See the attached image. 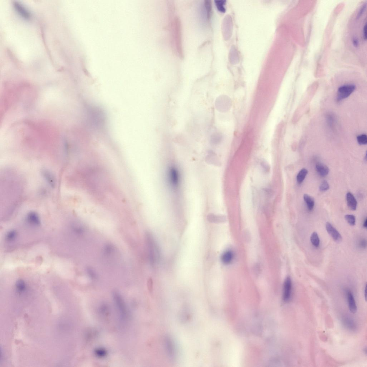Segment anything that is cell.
Wrapping results in <instances>:
<instances>
[{
	"label": "cell",
	"mask_w": 367,
	"mask_h": 367,
	"mask_svg": "<svg viewBox=\"0 0 367 367\" xmlns=\"http://www.w3.org/2000/svg\"><path fill=\"white\" fill-rule=\"evenodd\" d=\"M168 185L173 191L177 190L180 183V175L177 167L174 165L168 167L167 174Z\"/></svg>",
	"instance_id": "1"
},
{
	"label": "cell",
	"mask_w": 367,
	"mask_h": 367,
	"mask_svg": "<svg viewBox=\"0 0 367 367\" xmlns=\"http://www.w3.org/2000/svg\"><path fill=\"white\" fill-rule=\"evenodd\" d=\"M146 237L149 260L151 264L153 265L158 258V250L151 235L150 233H147Z\"/></svg>",
	"instance_id": "2"
},
{
	"label": "cell",
	"mask_w": 367,
	"mask_h": 367,
	"mask_svg": "<svg viewBox=\"0 0 367 367\" xmlns=\"http://www.w3.org/2000/svg\"><path fill=\"white\" fill-rule=\"evenodd\" d=\"M355 88V86L353 84L344 85L339 87L337 93V101L340 102L349 97Z\"/></svg>",
	"instance_id": "3"
},
{
	"label": "cell",
	"mask_w": 367,
	"mask_h": 367,
	"mask_svg": "<svg viewBox=\"0 0 367 367\" xmlns=\"http://www.w3.org/2000/svg\"><path fill=\"white\" fill-rule=\"evenodd\" d=\"M292 283L291 279L290 277H287L284 283L283 298V301L288 302L292 296Z\"/></svg>",
	"instance_id": "4"
},
{
	"label": "cell",
	"mask_w": 367,
	"mask_h": 367,
	"mask_svg": "<svg viewBox=\"0 0 367 367\" xmlns=\"http://www.w3.org/2000/svg\"><path fill=\"white\" fill-rule=\"evenodd\" d=\"M326 228L327 232L335 241L339 242L342 240L341 235L331 223L329 222H327L326 225Z\"/></svg>",
	"instance_id": "5"
},
{
	"label": "cell",
	"mask_w": 367,
	"mask_h": 367,
	"mask_svg": "<svg viewBox=\"0 0 367 367\" xmlns=\"http://www.w3.org/2000/svg\"><path fill=\"white\" fill-rule=\"evenodd\" d=\"M26 221L29 225L33 227H38L41 225V220L38 215L34 212H31L28 215Z\"/></svg>",
	"instance_id": "6"
},
{
	"label": "cell",
	"mask_w": 367,
	"mask_h": 367,
	"mask_svg": "<svg viewBox=\"0 0 367 367\" xmlns=\"http://www.w3.org/2000/svg\"><path fill=\"white\" fill-rule=\"evenodd\" d=\"M14 6L17 12L22 17L26 19H30L31 16L30 13L22 5L17 2H14Z\"/></svg>",
	"instance_id": "7"
},
{
	"label": "cell",
	"mask_w": 367,
	"mask_h": 367,
	"mask_svg": "<svg viewBox=\"0 0 367 367\" xmlns=\"http://www.w3.org/2000/svg\"><path fill=\"white\" fill-rule=\"evenodd\" d=\"M347 295L348 307H349L350 311L353 313H356L357 311V306L353 295L351 291H348L347 293Z\"/></svg>",
	"instance_id": "8"
},
{
	"label": "cell",
	"mask_w": 367,
	"mask_h": 367,
	"mask_svg": "<svg viewBox=\"0 0 367 367\" xmlns=\"http://www.w3.org/2000/svg\"><path fill=\"white\" fill-rule=\"evenodd\" d=\"M346 199L347 205L349 208L352 211L356 210L357 206V202L356 199L351 193L348 192L346 195Z\"/></svg>",
	"instance_id": "9"
},
{
	"label": "cell",
	"mask_w": 367,
	"mask_h": 367,
	"mask_svg": "<svg viewBox=\"0 0 367 367\" xmlns=\"http://www.w3.org/2000/svg\"><path fill=\"white\" fill-rule=\"evenodd\" d=\"M234 257V253L231 250H227L222 255L221 260L223 264L228 265L232 262Z\"/></svg>",
	"instance_id": "10"
},
{
	"label": "cell",
	"mask_w": 367,
	"mask_h": 367,
	"mask_svg": "<svg viewBox=\"0 0 367 367\" xmlns=\"http://www.w3.org/2000/svg\"><path fill=\"white\" fill-rule=\"evenodd\" d=\"M316 168L317 172L322 177H325L329 173V168L322 163H318L316 164Z\"/></svg>",
	"instance_id": "11"
},
{
	"label": "cell",
	"mask_w": 367,
	"mask_h": 367,
	"mask_svg": "<svg viewBox=\"0 0 367 367\" xmlns=\"http://www.w3.org/2000/svg\"><path fill=\"white\" fill-rule=\"evenodd\" d=\"M27 287L26 282L22 279H19L16 281L15 283V288L16 291L18 293L22 294L26 290Z\"/></svg>",
	"instance_id": "12"
},
{
	"label": "cell",
	"mask_w": 367,
	"mask_h": 367,
	"mask_svg": "<svg viewBox=\"0 0 367 367\" xmlns=\"http://www.w3.org/2000/svg\"><path fill=\"white\" fill-rule=\"evenodd\" d=\"M206 159L207 162L210 163V164L216 165H218L220 164L219 161L217 158L215 153L212 151L209 152Z\"/></svg>",
	"instance_id": "13"
},
{
	"label": "cell",
	"mask_w": 367,
	"mask_h": 367,
	"mask_svg": "<svg viewBox=\"0 0 367 367\" xmlns=\"http://www.w3.org/2000/svg\"><path fill=\"white\" fill-rule=\"evenodd\" d=\"M304 199L306 204L308 208L309 211H312L314 206V200L313 198L309 195L305 194L303 196Z\"/></svg>",
	"instance_id": "14"
},
{
	"label": "cell",
	"mask_w": 367,
	"mask_h": 367,
	"mask_svg": "<svg viewBox=\"0 0 367 367\" xmlns=\"http://www.w3.org/2000/svg\"><path fill=\"white\" fill-rule=\"evenodd\" d=\"M17 232L15 230H11L6 233L5 240L8 242H14L17 238Z\"/></svg>",
	"instance_id": "15"
},
{
	"label": "cell",
	"mask_w": 367,
	"mask_h": 367,
	"mask_svg": "<svg viewBox=\"0 0 367 367\" xmlns=\"http://www.w3.org/2000/svg\"><path fill=\"white\" fill-rule=\"evenodd\" d=\"M208 220L213 223L223 222L225 220V217L223 216L217 215L214 214H209L207 216Z\"/></svg>",
	"instance_id": "16"
},
{
	"label": "cell",
	"mask_w": 367,
	"mask_h": 367,
	"mask_svg": "<svg viewBox=\"0 0 367 367\" xmlns=\"http://www.w3.org/2000/svg\"><path fill=\"white\" fill-rule=\"evenodd\" d=\"M308 174V171L306 168H303L300 170L296 177V180L299 184H301L303 182Z\"/></svg>",
	"instance_id": "17"
},
{
	"label": "cell",
	"mask_w": 367,
	"mask_h": 367,
	"mask_svg": "<svg viewBox=\"0 0 367 367\" xmlns=\"http://www.w3.org/2000/svg\"><path fill=\"white\" fill-rule=\"evenodd\" d=\"M344 324L345 327L351 330H353L356 329V326L355 322L351 319L349 318H344L343 320Z\"/></svg>",
	"instance_id": "18"
},
{
	"label": "cell",
	"mask_w": 367,
	"mask_h": 367,
	"mask_svg": "<svg viewBox=\"0 0 367 367\" xmlns=\"http://www.w3.org/2000/svg\"><path fill=\"white\" fill-rule=\"evenodd\" d=\"M311 241L312 244L314 247H318L320 244V239L318 235L316 232H313L311 236Z\"/></svg>",
	"instance_id": "19"
},
{
	"label": "cell",
	"mask_w": 367,
	"mask_h": 367,
	"mask_svg": "<svg viewBox=\"0 0 367 367\" xmlns=\"http://www.w3.org/2000/svg\"><path fill=\"white\" fill-rule=\"evenodd\" d=\"M205 8L207 12V17L208 20L210 19L212 14V5L211 1L206 0L205 3Z\"/></svg>",
	"instance_id": "20"
},
{
	"label": "cell",
	"mask_w": 367,
	"mask_h": 367,
	"mask_svg": "<svg viewBox=\"0 0 367 367\" xmlns=\"http://www.w3.org/2000/svg\"><path fill=\"white\" fill-rule=\"evenodd\" d=\"M226 2V1H215L217 8L220 12L224 13L226 12V8L225 7Z\"/></svg>",
	"instance_id": "21"
},
{
	"label": "cell",
	"mask_w": 367,
	"mask_h": 367,
	"mask_svg": "<svg viewBox=\"0 0 367 367\" xmlns=\"http://www.w3.org/2000/svg\"><path fill=\"white\" fill-rule=\"evenodd\" d=\"M345 219L347 222L350 225L352 226H354L356 224V217H355L352 214H347L344 217Z\"/></svg>",
	"instance_id": "22"
},
{
	"label": "cell",
	"mask_w": 367,
	"mask_h": 367,
	"mask_svg": "<svg viewBox=\"0 0 367 367\" xmlns=\"http://www.w3.org/2000/svg\"><path fill=\"white\" fill-rule=\"evenodd\" d=\"M358 143L360 145H366L367 144V137L366 135L362 134L357 137Z\"/></svg>",
	"instance_id": "23"
},
{
	"label": "cell",
	"mask_w": 367,
	"mask_h": 367,
	"mask_svg": "<svg viewBox=\"0 0 367 367\" xmlns=\"http://www.w3.org/2000/svg\"><path fill=\"white\" fill-rule=\"evenodd\" d=\"M87 273L89 277L92 279H96L97 278V275L96 271L92 268H88L86 269Z\"/></svg>",
	"instance_id": "24"
},
{
	"label": "cell",
	"mask_w": 367,
	"mask_h": 367,
	"mask_svg": "<svg viewBox=\"0 0 367 367\" xmlns=\"http://www.w3.org/2000/svg\"><path fill=\"white\" fill-rule=\"evenodd\" d=\"M329 183L326 180H324L320 184V191L324 192L329 190Z\"/></svg>",
	"instance_id": "25"
},
{
	"label": "cell",
	"mask_w": 367,
	"mask_h": 367,
	"mask_svg": "<svg viewBox=\"0 0 367 367\" xmlns=\"http://www.w3.org/2000/svg\"><path fill=\"white\" fill-rule=\"evenodd\" d=\"M114 250V246L110 244H107L105 246L104 248L105 253L106 255H110Z\"/></svg>",
	"instance_id": "26"
},
{
	"label": "cell",
	"mask_w": 367,
	"mask_h": 367,
	"mask_svg": "<svg viewBox=\"0 0 367 367\" xmlns=\"http://www.w3.org/2000/svg\"><path fill=\"white\" fill-rule=\"evenodd\" d=\"M73 229L74 232L78 235H81L84 232V228L81 226H75L73 227Z\"/></svg>",
	"instance_id": "27"
},
{
	"label": "cell",
	"mask_w": 367,
	"mask_h": 367,
	"mask_svg": "<svg viewBox=\"0 0 367 367\" xmlns=\"http://www.w3.org/2000/svg\"><path fill=\"white\" fill-rule=\"evenodd\" d=\"M95 353H96V355H97V356L101 357H105L107 354V352L106 351H105V350H103L102 349H98L97 350H96Z\"/></svg>",
	"instance_id": "28"
},
{
	"label": "cell",
	"mask_w": 367,
	"mask_h": 367,
	"mask_svg": "<svg viewBox=\"0 0 367 367\" xmlns=\"http://www.w3.org/2000/svg\"><path fill=\"white\" fill-rule=\"evenodd\" d=\"M327 120L328 123L330 126H332L334 124L335 122V118L331 114H329L327 116Z\"/></svg>",
	"instance_id": "29"
},
{
	"label": "cell",
	"mask_w": 367,
	"mask_h": 367,
	"mask_svg": "<svg viewBox=\"0 0 367 367\" xmlns=\"http://www.w3.org/2000/svg\"><path fill=\"white\" fill-rule=\"evenodd\" d=\"M363 37L364 39L366 41L367 39V25L365 24L363 28Z\"/></svg>",
	"instance_id": "30"
},
{
	"label": "cell",
	"mask_w": 367,
	"mask_h": 367,
	"mask_svg": "<svg viewBox=\"0 0 367 367\" xmlns=\"http://www.w3.org/2000/svg\"><path fill=\"white\" fill-rule=\"evenodd\" d=\"M359 246L361 248H365L367 246L366 241L365 240V239L361 240L360 242H359Z\"/></svg>",
	"instance_id": "31"
},
{
	"label": "cell",
	"mask_w": 367,
	"mask_h": 367,
	"mask_svg": "<svg viewBox=\"0 0 367 367\" xmlns=\"http://www.w3.org/2000/svg\"><path fill=\"white\" fill-rule=\"evenodd\" d=\"M366 5H363L362 8H361L360 11H359V14H358V18H359V17H360L361 16V15H362L363 14L365 9H366Z\"/></svg>",
	"instance_id": "32"
},
{
	"label": "cell",
	"mask_w": 367,
	"mask_h": 367,
	"mask_svg": "<svg viewBox=\"0 0 367 367\" xmlns=\"http://www.w3.org/2000/svg\"><path fill=\"white\" fill-rule=\"evenodd\" d=\"M148 286L150 290H151L152 288V281L151 279L149 280L148 283Z\"/></svg>",
	"instance_id": "33"
},
{
	"label": "cell",
	"mask_w": 367,
	"mask_h": 367,
	"mask_svg": "<svg viewBox=\"0 0 367 367\" xmlns=\"http://www.w3.org/2000/svg\"><path fill=\"white\" fill-rule=\"evenodd\" d=\"M353 43L354 44V45L355 46H357L359 44L358 41V40H357V39H355V38L353 40Z\"/></svg>",
	"instance_id": "34"
},
{
	"label": "cell",
	"mask_w": 367,
	"mask_h": 367,
	"mask_svg": "<svg viewBox=\"0 0 367 367\" xmlns=\"http://www.w3.org/2000/svg\"><path fill=\"white\" fill-rule=\"evenodd\" d=\"M363 227H364L365 228V229H366L367 227V219L366 218L365 219V220H364V223H363Z\"/></svg>",
	"instance_id": "35"
},
{
	"label": "cell",
	"mask_w": 367,
	"mask_h": 367,
	"mask_svg": "<svg viewBox=\"0 0 367 367\" xmlns=\"http://www.w3.org/2000/svg\"><path fill=\"white\" fill-rule=\"evenodd\" d=\"M364 296H365V299L366 301V285L365 287V291H364Z\"/></svg>",
	"instance_id": "36"
}]
</instances>
